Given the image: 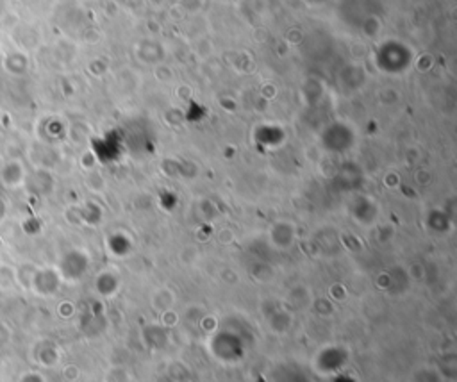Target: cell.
<instances>
[{"label": "cell", "instance_id": "obj_1", "mask_svg": "<svg viewBox=\"0 0 457 382\" xmlns=\"http://www.w3.org/2000/svg\"><path fill=\"white\" fill-rule=\"evenodd\" d=\"M16 382H45V381L41 379L40 373L29 372V373H23V375H20L18 381H16Z\"/></svg>", "mask_w": 457, "mask_h": 382}]
</instances>
